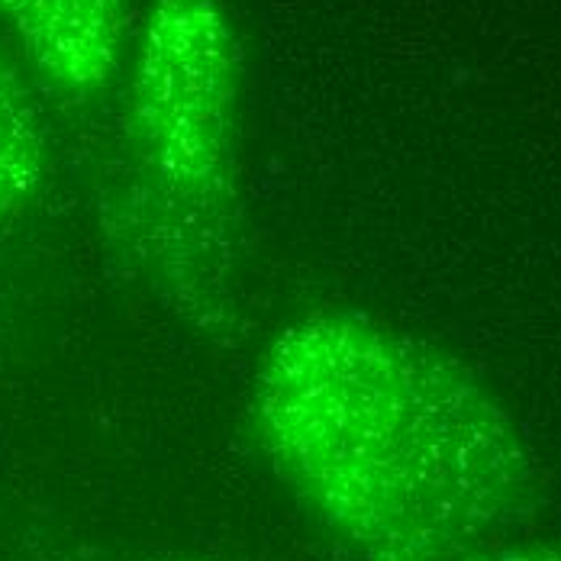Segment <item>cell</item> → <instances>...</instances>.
<instances>
[{
	"label": "cell",
	"mask_w": 561,
	"mask_h": 561,
	"mask_svg": "<svg viewBox=\"0 0 561 561\" xmlns=\"http://www.w3.org/2000/svg\"><path fill=\"white\" fill-rule=\"evenodd\" d=\"M242 43L220 0H156L129 75L136 239L174 313L226 327L236 265Z\"/></svg>",
	"instance_id": "obj_2"
},
{
	"label": "cell",
	"mask_w": 561,
	"mask_h": 561,
	"mask_svg": "<svg viewBox=\"0 0 561 561\" xmlns=\"http://www.w3.org/2000/svg\"><path fill=\"white\" fill-rule=\"evenodd\" d=\"M252 416L275 474L362 561H465L529 501L504 410L449 358L362 313L284 327Z\"/></svg>",
	"instance_id": "obj_1"
},
{
	"label": "cell",
	"mask_w": 561,
	"mask_h": 561,
	"mask_svg": "<svg viewBox=\"0 0 561 561\" xmlns=\"http://www.w3.org/2000/svg\"><path fill=\"white\" fill-rule=\"evenodd\" d=\"M0 20L56 91L88 101L119 68L129 0H0Z\"/></svg>",
	"instance_id": "obj_3"
},
{
	"label": "cell",
	"mask_w": 561,
	"mask_h": 561,
	"mask_svg": "<svg viewBox=\"0 0 561 561\" xmlns=\"http://www.w3.org/2000/svg\"><path fill=\"white\" fill-rule=\"evenodd\" d=\"M465 561H561V549H510V552H474Z\"/></svg>",
	"instance_id": "obj_5"
},
{
	"label": "cell",
	"mask_w": 561,
	"mask_h": 561,
	"mask_svg": "<svg viewBox=\"0 0 561 561\" xmlns=\"http://www.w3.org/2000/svg\"><path fill=\"white\" fill-rule=\"evenodd\" d=\"M46 142L39 113L0 49V236L16 224L43 184Z\"/></svg>",
	"instance_id": "obj_4"
}]
</instances>
